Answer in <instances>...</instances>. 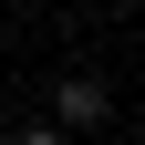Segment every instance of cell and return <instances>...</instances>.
I'll return each mask as SVG.
<instances>
[{"label": "cell", "mask_w": 145, "mask_h": 145, "mask_svg": "<svg viewBox=\"0 0 145 145\" xmlns=\"http://www.w3.org/2000/svg\"><path fill=\"white\" fill-rule=\"evenodd\" d=\"M52 114H62V124H104V114H114V93H104L93 72H62V83H52Z\"/></svg>", "instance_id": "1"}, {"label": "cell", "mask_w": 145, "mask_h": 145, "mask_svg": "<svg viewBox=\"0 0 145 145\" xmlns=\"http://www.w3.org/2000/svg\"><path fill=\"white\" fill-rule=\"evenodd\" d=\"M10 145H62V124H21V135H10Z\"/></svg>", "instance_id": "2"}, {"label": "cell", "mask_w": 145, "mask_h": 145, "mask_svg": "<svg viewBox=\"0 0 145 145\" xmlns=\"http://www.w3.org/2000/svg\"><path fill=\"white\" fill-rule=\"evenodd\" d=\"M0 42H10V21H0Z\"/></svg>", "instance_id": "3"}]
</instances>
